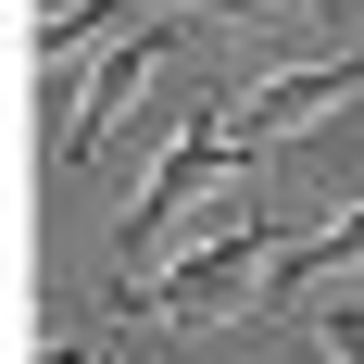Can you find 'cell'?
Masks as SVG:
<instances>
[{
	"label": "cell",
	"instance_id": "cell-4",
	"mask_svg": "<svg viewBox=\"0 0 364 364\" xmlns=\"http://www.w3.org/2000/svg\"><path fill=\"white\" fill-rule=\"evenodd\" d=\"M151 75H164V26H126L101 63H88V88H75V113L50 126V151H63V164H88V151H101L126 113H139V88H151Z\"/></svg>",
	"mask_w": 364,
	"mask_h": 364
},
{
	"label": "cell",
	"instance_id": "cell-8",
	"mask_svg": "<svg viewBox=\"0 0 364 364\" xmlns=\"http://www.w3.org/2000/svg\"><path fill=\"white\" fill-rule=\"evenodd\" d=\"M176 13H277V0H176Z\"/></svg>",
	"mask_w": 364,
	"mask_h": 364
},
{
	"label": "cell",
	"instance_id": "cell-3",
	"mask_svg": "<svg viewBox=\"0 0 364 364\" xmlns=\"http://www.w3.org/2000/svg\"><path fill=\"white\" fill-rule=\"evenodd\" d=\"M364 101V63L339 50V63H277V75H252V88H226V139L239 151H277V139H301V126H327V113H352Z\"/></svg>",
	"mask_w": 364,
	"mask_h": 364
},
{
	"label": "cell",
	"instance_id": "cell-6",
	"mask_svg": "<svg viewBox=\"0 0 364 364\" xmlns=\"http://www.w3.org/2000/svg\"><path fill=\"white\" fill-rule=\"evenodd\" d=\"M113 38H126V0H63V13L26 26V63L63 75V63H88V50H113Z\"/></svg>",
	"mask_w": 364,
	"mask_h": 364
},
{
	"label": "cell",
	"instance_id": "cell-1",
	"mask_svg": "<svg viewBox=\"0 0 364 364\" xmlns=\"http://www.w3.org/2000/svg\"><path fill=\"white\" fill-rule=\"evenodd\" d=\"M277 214L239 201V226H214L188 264H164V289H151V327H214V314H264V277H277Z\"/></svg>",
	"mask_w": 364,
	"mask_h": 364
},
{
	"label": "cell",
	"instance_id": "cell-2",
	"mask_svg": "<svg viewBox=\"0 0 364 364\" xmlns=\"http://www.w3.org/2000/svg\"><path fill=\"white\" fill-rule=\"evenodd\" d=\"M239 164H252V151L226 139V113H214V101H188V126H164V164L139 176V201H126V226H113V252H126V264L164 252V226H176L188 201H214Z\"/></svg>",
	"mask_w": 364,
	"mask_h": 364
},
{
	"label": "cell",
	"instance_id": "cell-9",
	"mask_svg": "<svg viewBox=\"0 0 364 364\" xmlns=\"http://www.w3.org/2000/svg\"><path fill=\"white\" fill-rule=\"evenodd\" d=\"M38 364H88V339H38Z\"/></svg>",
	"mask_w": 364,
	"mask_h": 364
},
{
	"label": "cell",
	"instance_id": "cell-7",
	"mask_svg": "<svg viewBox=\"0 0 364 364\" xmlns=\"http://www.w3.org/2000/svg\"><path fill=\"white\" fill-rule=\"evenodd\" d=\"M327 364H364V301H327Z\"/></svg>",
	"mask_w": 364,
	"mask_h": 364
},
{
	"label": "cell",
	"instance_id": "cell-5",
	"mask_svg": "<svg viewBox=\"0 0 364 364\" xmlns=\"http://www.w3.org/2000/svg\"><path fill=\"white\" fill-rule=\"evenodd\" d=\"M327 277H364V201H352L339 226H314V239H289V252H277V277H264V301H314Z\"/></svg>",
	"mask_w": 364,
	"mask_h": 364
}]
</instances>
